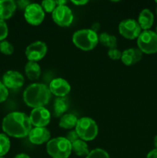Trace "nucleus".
Instances as JSON below:
<instances>
[{
  "label": "nucleus",
  "mask_w": 157,
  "mask_h": 158,
  "mask_svg": "<svg viewBox=\"0 0 157 158\" xmlns=\"http://www.w3.org/2000/svg\"><path fill=\"white\" fill-rule=\"evenodd\" d=\"M32 126L29 116L21 112L10 113L4 117L2 123L6 134L15 138H22L29 135Z\"/></svg>",
  "instance_id": "nucleus-1"
},
{
  "label": "nucleus",
  "mask_w": 157,
  "mask_h": 158,
  "mask_svg": "<svg viewBox=\"0 0 157 158\" xmlns=\"http://www.w3.org/2000/svg\"><path fill=\"white\" fill-rule=\"evenodd\" d=\"M52 94L49 86L42 83H32L23 93V100L29 107H44L50 100Z\"/></svg>",
  "instance_id": "nucleus-2"
},
{
  "label": "nucleus",
  "mask_w": 157,
  "mask_h": 158,
  "mask_svg": "<svg viewBox=\"0 0 157 158\" xmlns=\"http://www.w3.org/2000/svg\"><path fill=\"white\" fill-rule=\"evenodd\" d=\"M72 42L81 50L90 51L98 44L99 35L91 29H79L72 35Z\"/></svg>",
  "instance_id": "nucleus-3"
},
{
  "label": "nucleus",
  "mask_w": 157,
  "mask_h": 158,
  "mask_svg": "<svg viewBox=\"0 0 157 158\" xmlns=\"http://www.w3.org/2000/svg\"><path fill=\"white\" fill-rule=\"evenodd\" d=\"M46 151L52 158H68L72 151V143L66 137H55L48 141Z\"/></svg>",
  "instance_id": "nucleus-4"
},
{
  "label": "nucleus",
  "mask_w": 157,
  "mask_h": 158,
  "mask_svg": "<svg viewBox=\"0 0 157 158\" xmlns=\"http://www.w3.org/2000/svg\"><path fill=\"white\" fill-rule=\"evenodd\" d=\"M75 131L81 140L90 141L97 137L99 127L94 120L89 117H82L78 120L75 126Z\"/></svg>",
  "instance_id": "nucleus-5"
},
{
  "label": "nucleus",
  "mask_w": 157,
  "mask_h": 158,
  "mask_svg": "<svg viewBox=\"0 0 157 158\" xmlns=\"http://www.w3.org/2000/svg\"><path fill=\"white\" fill-rule=\"evenodd\" d=\"M138 48L146 54L157 52V34L152 30H144L137 38Z\"/></svg>",
  "instance_id": "nucleus-6"
},
{
  "label": "nucleus",
  "mask_w": 157,
  "mask_h": 158,
  "mask_svg": "<svg viewBox=\"0 0 157 158\" xmlns=\"http://www.w3.org/2000/svg\"><path fill=\"white\" fill-rule=\"evenodd\" d=\"M142 29L138 22L132 19H124L119 25V32L124 38L135 40L141 33Z\"/></svg>",
  "instance_id": "nucleus-7"
},
{
  "label": "nucleus",
  "mask_w": 157,
  "mask_h": 158,
  "mask_svg": "<svg viewBox=\"0 0 157 158\" xmlns=\"http://www.w3.org/2000/svg\"><path fill=\"white\" fill-rule=\"evenodd\" d=\"M52 17L53 21L62 27L70 26L74 18L72 10L66 6H57L52 12Z\"/></svg>",
  "instance_id": "nucleus-8"
},
{
  "label": "nucleus",
  "mask_w": 157,
  "mask_h": 158,
  "mask_svg": "<svg viewBox=\"0 0 157 158\" xmlns=\"http://www.w3.org/2000/svg\"><path fill=\"white\" fill-rule=\"evenodd\" d=\"M24 16L28 23L32 26H38L44 20L45 12L39 4L31 3L25 9Z\"/></svg>",
  "instance_id": "nucleus-9"
},
{
  "label": "nucleus",
  "mask_w": 157,
  "mask_h": 158,
  "mask_svg": "<svg viewBox=\"0 0 157 158\" xmlns=\"http://www.w3.org/2000/svg\"><path fill=\"white\" fill-rule=\"evenodd\" d=\"M47 50V46L44 42L36 41L26 47V56L29 61L37 62L44 58Z\"/></svg>",
  "instance_id": "nucleus-10"
},
{
  "label": "nucleus",
  "mask_w": 157,
  "mask_h": 158,
  "mask_svg": "<svg viewBox=\"0 0 157 158\" xmlns=\"http://www.w3.org/2000/svg\"><path fill=\"white\" fill-rule=\"evenodd\" d=\"M29 119L32 125L35 127H45L50 122L51 114L45 107L34 108L31 111Z\"/></svg>",
  "instance_id": "nucleus-11"
},
{
  "label": "nucleus",
  "mask_w": 157,
  "mask_h": 158,
  "mask_svg": "<svg viewBox=\"0 0 157 158\" xmlns=\"http://www.w3.org/2000/svg\"><path fill=\"white\" fill-rule=\"evenodd\" d=\"M2 83L7 89H18L24 84V77L19 72L9 70L3 75Z\"/></svg>",
  "instance_id": "nucleus-12"
},
{
  "label": "nucleus",
  "mask_w": 157,
  "mask_h": 158,
  "mask_svg": "<svg viewBox=\"0 0 157 158\" xmlns=\"http://www.w3.org/2000/svg\"><path fill=\"white\" fill-rule=\"evenodd\" d=\"M49 89L51 94L58 97H65L71 90V86L66 80L62 78H55L49 83Z\"/></svg>",
  "instance_id": "nucleus-13"
},
{
  "label": "nucleus",
  "mask_w": 157,
  "mask_h": 158,
  "mask_svg": "<svg viewBox=\"0 0 157 158\" xmlns=\"http://www.w3.org/2000/svg\"><path fill=\"white\" fill-rule=\"evenodd\" d=\"M28 136L31 143L40 145L49 141L51 134L49 130L46 127H35L32 128Z\"/></svg>",
  "instance_id": "nucleus-14"
},
{
  "label": "nucleus",
  "mask_w": 157,
  "mask_h": 158,
  "mask_svg": "<svg viewBox=\"0 0 157 158\" xmlns=\"http://www.w3.org/2000/svg\"><path fill=\"white\" fill-rule=\"evenodd\" d=\"M143 58V52L139 48H129L122 52V62L126 66L135 64Z\"/></svg>",
  "instance_id": "nucleus-15"
},
{
  "label": "nucleus",
  "mask_w": 157,
  "mask_h": 158,
  "mask_svg": "<svg viewBox=\"0 0 157 158\" xmlns=\"http://www.w3.org/2000/svg\"><path fill=\"white\" fill-rule=\"evenodd\" d=\"M16 3L13 0H0V19H9L16 9Z\"/></svg>",
  "instance_id": "nucleus-16"
},
{
  "label": "nucleus",
  "mask_w": 157,
  "mask_h": 158,
  "mask_svg": "<svg viewBox=\"0 0 157 158\" xmlns=\"http://www.w3.org/2000/svg\"><path fill=\"white\" fill-rule=\"evenodd\" d=\"M154 23L153 13L149 9H145L141 11L138 17V23L143 30H149Z\"/></svg>",
  "instance_id": "nucleus-17"
},
{
  "label": "nucleus",
  "mask_w": 157,
  "mask_h": 158,
  "mask_svg": "<svg viewBox=\"0 0 157 158\" xmlns=\"http://www.w3.org/2000/svg\"><path fill=\"white\" fill-rule=\"evenodd\" d=\"M25 71L26 76L30 80H37L41 75V68L36 62H28L25 67Z\"/></svg>",
  "instance_id": "nucleus-18"
},
{
  "label": "nucleus",
  "mask_w": 157,
  "mask_h": 158,
  "mask_svg": "<svg viewBox=\"0 0 157 158\" xmlns=\"http://www.w3.org/2000/svg\"><path fill=\"white\" fill-rule=\"evenodd\" d=\"M69 107V102L66 97H57L54 100V114L55 117H58L62 116Z\"/></svg>",
  "instance_id": "nucleus-19"
},
{
  "label": "nucleus",
  "mask_w": 157,
  "mask_h": 158,
  "mask_svg": "<svg viewBox=\"0 0 157 158\" xmlns=\"http://www.w3.org/2000/svg\"><path fill=\"white\" fill-rule=\"evenodd\" d=\"M78 119L72 114H66L62 116L58 123V126L63 129H72L75 127Z\"/></svg>",
  "instance_id": "nucleus-20"
},
{
  "label": "nucleus",
  "mask_w": 157,
  "mask_h": 158,
  "mask_svg": "<svg viewBox=\"0 0 157 158\" xmlns=\"http://www.w3.org/2000/svg\"><path fill=\"white\" fill-rule=\"evenodd\" d=\"M72 151L76 154L77 156H87L89 153L88 144L83 140H78L73 143H72Z\"/></svg>",
  "instance_id": "nucleus-21"
},
{
  "label": "nucleus",
  "mask_w": 157,
  "mask_h": 158,
  "mask_svg": "<svg viewBox=\"0 0 157 158\" xmlns=\"http://www.w3.org/2000/svg\"><path fill=\"white\" fill-rule=\"evenodd\" d=\"M99 42H100V43L103 46L109 47V49H114L117 46L116 37L107 32H103L99 35Z\"/></svg>",
  "instance_id": "nucleus-22"
},
{
  "label": "nucleus",
  "mask_w": 157,
  "mask_h": 158,
  "mask_svg": "<svg viewBox=\"0 0 157 158\" xmlns=\"http://www.w3.org/2000/svg\"><path fill=\"white\" fill-rule=\"evenodd\" d=\"M10 140L5 134H0V157H3L10 149Z\"/></svg>",
  "instance_id": "nucleus-23"
},
{
  "label": "nucleus",
  "mask_w": 157,
  "mask_h": 158,
  "mask_svg": "<svg viewBox=\"0 0 157 158\" xmlns=\"http://www.w3.org/2000/svg\"><path fill=\"white\" fill-rule=\"evenodd\" d=\"M86 158H110L109 154L106 151L100 148H96L89 151Z\"/></svg>",
  "instance_id": "nucleus-24"
},
{
  "label": "nucleus",
  "mask_w": 157,
  "mask_h": 158,
  "mask_svg": "<svg viewBox=\"0 0 157 158\" xmlns=\"http://www.w3.org/2000/svg\"><path fill=\"white\" fill-rule=\"evenodd\" d=\"M0 52L5 55H12L14 52V47L9 42L3 40L0 42Z\"/></svg>",
  "instance_id": "nucleus-25"
},
{
  "label": "nucleus",
  "mask_w": 157,
  "mask_h": 158,
  "mask_svg": "<svg viewBox=\"0 0 157 158\" xmlns=\"http://www.w3.org/2000/svg\"><path fill=\"white\" fill-rule=\"evenodd\" d=\"M41 6L45 12H50V13H52V12L57 7L55 1H53V0H45V1H42Z\"/></svg>",
  "instance_id": "nucleus-26"
},
{
  "label": "nucleus",
  "mask_w": 157,
  "mask_h": 158,
  "mask_svg": "<svg viewBox=\"0 0 157 158\" xmlns=\"http://www.w3.org/2000/svg\"><path fill=\"white\" fill-rule=\"evenodd\" d=\"M8 35V26L4 20L0 19V41H3Z\"/></svg>",
  "instance_id": "nucleus-27"
},
{
  "label": "nucleus",
  "mask_w": 157,
  "mask_h": 158,
  "mask_svg": "<svg viewBox=\"0 0 157 158\" xmlns=\"http://www.w3.org/2000/svg\"><path fill=\"white\" fill-rule=\"evenodd\" d=\"M108 56H109V58H111L112 60H118L119 59H121L122 57V52L121 51L119 50L116 48H114V49H109L108 51Z\"/></svg>",
  "instance_id": "nucleus-28"
},
{
  "label": "nucleus",
  "mask_w": 157,
  "mask_h": 158,
  "mask_svg": "<svg viewBox=\"0 0 157 158\" xmlns=\"http://www.w3.org/2000/svg\"><path fill=\"white\" fill-rule=\"evenodd\" d=\"M9 96V91L2 82L0 81V103L6 101Z\"/></svg>",
  "instance_id": "nucleus-29"
},
{
  "label": "nucleus",
  "mask_w": 157,
  "mask_h": 158,
  "mask_svg": "<svg viewBox=\"0 0 157 158\" xmlns=\"http://www.w3.org/2000/svg\"><path fill=\"white\" fill-rule=\"evenodd\" d=\"M71 143H73L74 142H75L76 140H79V137H78V134L76 133V131H69L67 134V136L66 137Z\"/></svg>",
  "instance_id": "nucleus-30"
},
{
  "label": "nucleus",
  "mask_w": 157,
  "mask_h": 158,
  "mask_svg": "<svg viewBox=\"0 0 157 158\" xmlns=\"http://www.w3.org/2000/svg\"><path fill=\"white\" fill-rule=\"evenodd\" d=\"M15 3H16V6H18V7H19L21 9H24V10L31 4L30 2L28 1V0H19Z\"/></svg>",
  "instance_id": "nucleus-31"
},
{
  "label": "nucleus",
  "mask_w": 157,
  "mask_h": 158,
  "mask_svg": "<svg viewBox=\"0 0 157 158\" xmlns=\"http://www.w3.org/2000/svg\"><path fill=\"white\" fill-rule=\"evenodd\" d=\"M146 158H157V149H153L148 153Z\"/></svg>",
  "instance_id": "nucleus-32"
},
{
  "label": "nucleus",
  "mask_w": 157,
  "mask_h": 158,
  "mask_svg": "<svg viewBox=\"0 0 157 158\" xmlns=\"http://www.w3.org/2000/svg\"><path fill=\"white\" fill-rule=\"evenodd\" d=\"M89 2V1L87 0H83V1H72V3L74 5H76V6H83V5H86Z\"/></svg>",
  "instance_id": "nucleus-33"
},
{
  "label": "nucleus",
  "mask_w": 157,
  "mask_h": 158,
  "mask_svg": "<svg viewBox=\"0 0 157 158\" xmlns=\"http://www.w3.org/2000/svg\"><path fill=\"white\" fill-rule=\"evenodd\" d=\"M92 29V31H94V32H96L99 29V23H95V24H93V25H92V29Z\"/></svg>",
  "instance_id": "nucleus-34"
},
{
  "label": "nucleus",
  "mask_w": 157,
  "mask_h": 158,
  "mask_svg": "<svg viewBox=\"0 0 157 158\" xmlns=\"http://www.w3.org/2000/svg\"><path fill=\"white\" fill-rule=\"evenodd\" d=\"M67 2L66 0H58V1H55V3H56V6H66L65 4H66Z\"/></svg>",
  "instance_id": "nucleus-35"
},
{
  "label": "nucleus",
  "mask_w": 157,
  "mask_h": 158,
  "mask_svg": "<svg viewBox=\"0 0 157 158\" xmlns=\"http://www.w3.org/2000/svg\"><path fill=\"white\" fill-rule=\"evenodd\" d=\"M15 158H31V157L26 154H17V155L15 157Z\"/></svg>",
  "instance_id": "nucleus-36"
},
{
  "label": "nucleus",
  "mask_w": 157,
  "mask_h": 158,
  "mask_svg": "<svg viewBox=\"0 0 157 158\" xmlns=\"http://www.w3.org/2000/svg\"><path fill=\"white\" fill-rule=\"evenodd\" d=\"M154 146H155V149H157V135L154 137Z\"/></svg>",
  "instance_id": "nucleus-37"
},
{
  "label": "nucleus",
  "mask_w": 157,
  "mask_h": 158,
  "mask_svg": "<svg viewBox=\"0 0 157 158\" xmlns=\"http://www.w3.org/2000/svg\"><path fill=\"white\" fill-rule=\"evenodd\" d=\"M155 33L157 34V26H156V29H155Z\"/></svg>",
  "instance_id": "nucleus-38"
},
{
  "label": "nucleus",
  "mask_w": 157,
  "mask_h": 158,
  "mask_svg": "<svg viewBox=\"0 0 157 158\" xmlns=\"http://www.w3.org/2000/svg\"><path fill=\"white\" fill-rule=\"evenodd\" d=\"M155 12H156V15H157V6H156V9H155Z\"/></svg>",
  "instance_id": "nucleus-39"
},
{
  "label": "nucleus",
  "mask_w": 157,
  "mask_h": 158,
  "mask_svg": "<svg viewBox=\"0 0 157 158\" xmlns=\"http://www.w3.org/2000/svg\"><path fill=\"white\" fill-rule=\"evenodd\" d=\"M0 158H5V157H0Z\"/></svg>",
  "instance_id": "nucleus-40"
},
{
  "label": "nucleus",
  "mask_w": 157,
  "mask_h": 158,
  "mask_svg": "<svg viewBox=\"0 0 157 158\" xmlns=\"http://www.w3.org/2000/svg\"><path fill=\"white\" fill-rule=\"evenodd\" d=\"M155 3H157V1H155Z\"/></svg>",
  "instance_id": "nucleus-41"
}]
</instances>
